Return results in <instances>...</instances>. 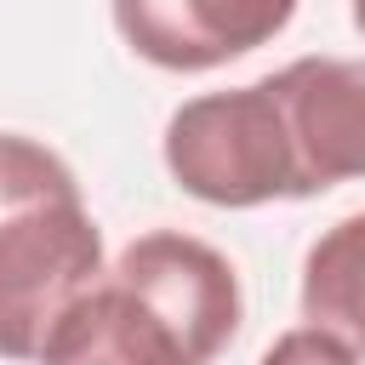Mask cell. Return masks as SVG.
Listing matches in <instances>:
<instances>
[{"label":"cell","mask_w":365,"mask_h":365,"mask_svg":"<svg viewBox=\"0 0 365 365\" xmlns=\"http://www.w3.org/2000/svg\"><path fill=\"white\" fill-rule=\"evenodd\" d=\"M40 365H194L182 342L108 274L57 319Z\"/></svg>","instance_id":"6"},{"label":"cell","mask_w":365,"mask_h":365,"mask_svg":"<svg viewBox=\"0 0 365 365\" xmlns=\"http://www.w3.org/2000/svg\"><path fill=\"white\" fill-rule=\"evenodd\" d=\"M302 319L365 359V211L342 217L308 245L302 262Z\"/></svg>","instance_id":"7"},{"label":"cell","mask_w":365,"mask_h":365,"mask_svg":"<svg viewBox=\"0 0 365 365\" xmlns=\"http://www.w3.org/2000/svg\"><path fill=\"white\" fill-rule=\"evenodd\" d=\"M103 274V234L74 171L0 205V359H40L57 319Z\"/></svg>","instance_id":"1"},{"label":"cell","mask_w":365,"mask_h":365,"mask_svg":"<svg viewBox=\"0 0 365 365\" xmlns=\"http://www.w3.org/2000/svg\"><path fill=\"white\" fill-rule=\"evenodd\" d=\"M257 365H359L342 342H331L325 331H314V325H302V331H285Z\"/></svg>","instance_id":"9"},{"label":"cell","mask_w":365,"mask_h":365,"mask_svg":"<svg viewBox=\"0 0 365 365\" xmlns=\"http://www.w3.org/2000/svg\"><path fill=\"white\" fill-rule=\"evenodd\" d=\"M302 200L365 177V57H297L262 74Z\"/></svg>","instance_id":"4"},{"label":"cell","mask_w":365,"mask_h":365,"mask_svg":"<svg viewBox=\"0 0 365 365\" xmlns=\"http://www.w3.org/2000/svg\"><path fill=\"white\" fill-rule=\"evenodd\" d=\"M108 279L137 297L177 342L194 365H211L234 331H240V279H234V262L194 240V234H177V228H154L143 240H131Z\"/></svg>","instance_id":"3"},{"label":"cell","mask_w":365,"mask_h":365,"mask_svg":"<svg viewBox=\"0 0 365 365\" xmlns=\"http://www.w3.org/2000/svg\"><path fill=\"white\" fill-rule=\"evenodd\" d=\"M354 29L365 34V0H354Z\"/></svg>","instance_id":"10"},{"label":"cell","mask_w":365,"mask_h":365,"mask_svg":"<svg viewBox=\"0 0 365 365\" xmlns=\"http://www.w3.org/2000/svg\"><path fill=\"white\" fill-rule=\"evenodd\" d=\"M120 40L171 74L222 68L257 46H268L291 17L297 0H108Z\"/></svg>","instance_id":"5"},{"label":"cell","mask_w":365,"mask_h":365,"mask_svg":"<svg viewBox=\"0 0 365 365\" xmlns=\"http://www.w3.org/2000/svg\"><path fill=\"white\" fill-rule=\"evenodd\" d=\"M165 171L177 177L182 194L228 211L302 200L268 80L188 97L165 120Z\"/></svg>","instance_id":"2"},{"label":"cell","mask_w":365,"mask_h":365,"mask_svg":"<svg viewBox=\"0 0 365 365\" xmlns=\"http://www.w3.org/2000/svg\"><path fill=\"white\" fill-rule=\"evenodd\" d=\"M63 171H68V165H63L51 148H40V143H29V137L0 131V205H11L17 194H29V188L51 182V177H63Z\"/></svg>","instance_id":"8"}]
</instances>
